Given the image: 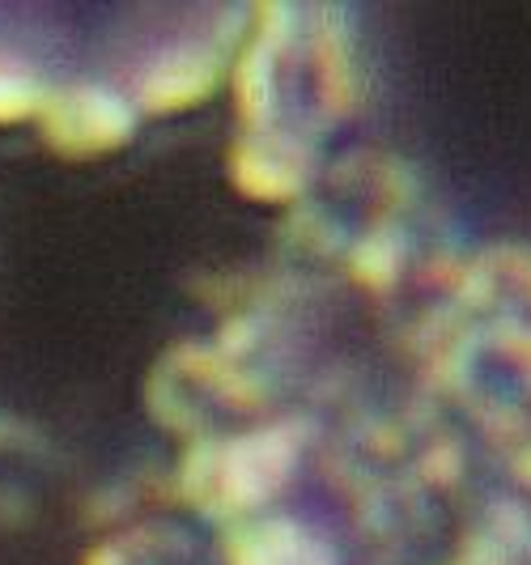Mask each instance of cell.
<instances>
[{"label":"cell","instance_id":"1","mask_svg":"<svg viewBox=\"0 0 531 565\" xmlns=\"http://www.w3.org/2000/svg\"><path fill=\"white\" fill-rule=\"evenodd\" d=\"M34 107V89L26 77H13V73H0V124L9 119H22Z\"/></svg>","mask_w":531,"mask_h":565}]
</instances>
